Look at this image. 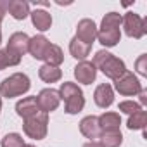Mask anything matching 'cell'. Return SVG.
<instances>
[{
    "label": "cell",
    "mask_w": 147,
    "mask_h": 147,
    "mask_svg": "<svg viewBox=\"0 0 147 147\" xmlns=\"http://www.w3.org/2000/svg\"><path fill=\"white\" fill-rule=\"evenodd\" d=\"M49 47H50V42L43 35H38V36L30 38V49H28V52L35 59H43L45 54H47V50H49Z\"/></svg>",
    "instance_id": "13"
},
{
    "label": "cell",
    "mask_w": 147,
    "mask_h": 147,
    "mask_svg": "<svg viewBox=\"0 0 147 147\" xmlns=\"http://www.w3.org/2000/svg\"><path fill=\"white\" fill-rule=\"evenodd\" d=\"M75 76L80 83H92L97 76V69L94 66V62H88V61H82L76 67H75Z\"/></svg>",
    "instance_id": "10"
},
{
    "label": "cell",
    "mask_w": 147,
    "mask_h": 147,
    "mask_svg": "<svg viewBox=\"0 0 147 147\" xmlns=\"http://www.w3.org/2000/svg\"><path fill=\"white\" fill-rule=\"evenodd\" d=\"M7 5H9V2H0V23L4 19V14L7 12Z\"/></svg>",
    "instance_id": "29"
},
{
    "label": "cell",
    "mask_w": 147,
    "mask_h": 147,
    "mask_svg": "<svg viewBox=\"0 0 147 147\" xmlns=\"http://www.w3.org/2000/svg\"><path fill=\"white\" fill-rule=\"evenodd\" d=\"M24 140L21 135L18 133H7L4 138H2V147H24Z\"/></svg>",
    "instance_id": "25"
},
{
    "label": "cell",
    "mask_w": 147,
    "mask_h": 147,
    "mask_svg": "<svg viewBox=\"0 0 147 147\" xmlns=\"http://www.w3.org/2000/svg\"><path fill=\"white\" fill-rule=\"evenodd\" d=\"M28 49H30V36L26 33L18 31V33H14L9 38V43H7V50L9 52H12V54L21 57V55H24L28 52Z\"/></svg>",
    "instance_id": "9"
},
{
    "label": "cell",
    "mask_w": 147,
    "mask_h": 147,
    "mask_svg": "<svg viewBox=\"0 0 147 147\" xmlns=\"http://www.w3.org/2000/svg\"><path fill=\"white\" fill-rule=\"evenodd\" d=\"M59 95H61V99H64V109L67 114H76L85 106V97H83L82 88L71 82H66L61 85Z\"/></svg>",
    "instance_id": "2"
},
{
    "label": "cell",
    "mask_w": 147,
    "mask_h": 147,
    "mask_svg": "<svg viewBox=\"0 0 147 147\" xmlns=\"http://www.w3.org/2000/svg\"><path fill=\"white\" fill-rule=\"evenodd\" d=\"M119 125H121V118L118 113H104L102 116H99V126H100V133H107V131H119Z\"/></svg>",
    "instance_id": "14"
},
{
    "label": "cell",
    "mask_w": 147,
    "mask_h": 147,
    "mask_svg": "<svg viewBox=\"0 0 147 147\" xmlns=\"http://www.w3.org/2000/svg\"><path fill=\"white\" fill-rule=\"evenodd\" d=\"M114 87L121 95H135V94H138L142 90V85H140L138 78L130 71H125V75L119 76L114 82Z\"/></svg>",
    "instance_id": "6"
},
{
    "label": "cell",
    "mask_w": 147,
    "mask_h": 147,
    "mask_svg": "<svg viewBox=\"0 0 147 147\" xmlns=\"http://www.w3.org/2000/svg\"><path fill=\"white\" fill-rule=\"evenodd\" d=\"M0 109H2V99H0Z\"/></svg>",
    "instance_id": "32"
},
{
    "label": "cell",
    "mask_w": 147,
    "mask_h": 147,
    "mask_svg": "<svg viewBox=\"0 0 147 147\" xmlns=\"http://www.w3.org/2000/svg\"><path fill=\"white\" fill-rule=\"evenodd\" d=\"M47 125H49V114L47 113H38V114L24 119L23 130L30 138L42 140L47 135Z\"/></svg>",
    "instance_id": "4"
},
{
    "label": "cell",
    "mask_w": 147,
    "mask_h": 147,
    "mask_svg": "<svg viewBox=\"0 0 147 147\" xmlns=\"http://www.w3.org/2000/svg\"><path fill=\"white\" fill-rule=\"evenodd\" d=\"M36 100H38L40 111L49 114L50 111H55V109H57V106H59V102H61V95H59V92L54 90V88H43V90L38 94Z\"/></svg>",
    "instance_id": "7"
},
{
    "label": "cell",
    "mask_w": 147,
    "mask_h": 147,
    "mask_svg": "<svg viewBox=\"0 0 147 147\" xmlns=\"http://www.w3.org/2000/svg\"><path fill=\"white\" fill-rule=\"evenodd\" d=\"M38 75H40V78H42L45 83H55V82H59V80H61L62 73H61V69H59V67H55V66L43 64V66L38 69Z\"/></svg>",
    "instance_id": "18"
},
{
    "label": "cell",
    "mask_w": 147,
    "mask_h": 147,
    "mask_svg": "<svg viewBox=\"0 0 147 147\" xmlns=\"http://www.w3.org/2000/svg\"><path fill=\"white\" fill-rule=\"evenodd\" d=\"M138 94H140V102H142V104H145V102H147V92H145V90L142 88V90H140Z\"/></svg>",
    "instance_id": "30"
},
{
    "label": "cell",
    "mask_w": 147,
    "mask_h": 147,
    "mask_svg": "<svg viewBox=\"0 0 147 147\" xmlns=\"http://www.w3.org/2000/svg\"><path fill=\"white\" fill-rule=\"evenodd\" d=\"M7 11L14 19H24L30 14V5L26 2H23V0H12L7 5Z\"/></svg>",
    "instance_id": "19"
},
{
    "label": "cell",
    "mask_w": 147,
    "mask_h": 147,
    "mask_svg": "<svg viewBox=\"0 0 147 147\" xmlns=\"http://www.w3.org/2000/svg\"><path fill=\"white\" fill-rule=\"evenodd\" d=\"M97 38L102 45L114 47L121 38V31L119 30H100V31H97Z\"/></svg>",
    "instance_id": "20"
},
{
    "label": "cell",
    "mask_w": 147,
    "mask_h": 147,
    "mask_svg": "<svg viewBox=\"0 0 147 147\" xmlns=\"http://www.w3.org/2000/svg\"><path fill=\"white\" fill-rule=\"evenodd\" d=\"M31 21L35 24L36 30L40 31H47L50 26H52V16L47 12V11H33L31 12Z\"/></svg>",
    "instance_id": "16"
},
{
    "label": "cell",
    "mask_w": 147,
    "mask_h": 147,
    "mask_svg": "<svg viewBox=\"0 0 147 147\" xmlns=\"http://www.w3.org/2000/svg\"><path fill=\"white\" fill-rule=\"evenodd\" d=\"M16 111H18V114H19L21 118H24V119H28V118H31V116H35V114H38V113H42L36 97H24L23 100H19V102L16 104Z\"/></svg>",
    "instance_id": "11"
},
{
    "label": "cell",
    "mask_w": 147,
    "mask_h": 147,
    "mask_svg": "<svg viewBox=\"0 0 147 147\" xmlns=\"http://www.w3.org/2000/svg\"><path fill=\"white\" fill-rule=\"evenodd\" d=\"M90 49H92V45L83 43V42L78 40L76 36L73 38L71 43H69V52H71V55L75 57V59H80V61H83V59L90 54Z\"/></svg>",
    "instance_id": "17"
},
{
    "label": "cell",
    "mask_w": 147,
    "mask_h": 147,
    "mask_svg": "<svg viewBox=\"0 0 147 147\" xmlns=\"http://www.w3.org/2000/svg\"><path fill=\"white\" fill-rule=\"evenodd\" d=\"M119 111H123V113H126V114H135V113H138V111H142L140 109V106L137 104V102H133V100H125V102H121L119 104Z\"/></svg>",
    "instance_id": "26"
},
{
    "label": "cell",
    "mask_w": 147,
    "mask_h": 147,
    "mask_svg": "<svg viewBox=\"0 0 147 147\" xmlns=\"http://www.w3.org/2000/svg\"><path fill=\"white\" fill-rule=\"evenodd\" d=\"M9 64H7V57H5V50H0V71L5 69Z\"/></svg>",
    "instance_id": "28"
},
{
    "label": "cell",
    "mask_w": 147,
    "mask_h": 147,
    "mask_svg": "<svg viewBox=\"0 0 147 147\" xmlns=\"http://www.w3.org/2000/svg\"><path fill=\"white\" fill-rule=\"evenodd\" d=\"M145 125H147V113L145 111H138V113L131 114L130 119H128V128L130 130H140Z\"/></svg>",
    "instance_id": "24"
},
{
    "label": "cell",
    "mask_w": 147,
    "mask_h": 147,
    "mask_svg": "<svg viewBox=\"0 0 147 147\" xmlns=\"http://www.w3.org/2000/svg\"><path fill=\"white\" fill-rule=\"evenodd\" d=\"M43 61H45L49 66H55V67H57V66L64 61V54H62L61 47H59V45L50 43V47H49V50H47V54H45Z\"/></svg>",
    "instance_id": "21"
},
{
    "label": "cell",
    "mask_w": 147,
    "mask_h": 147,
    "mask_svg": "<svg viewBox=\"0 0 147 147\" xmlns=\"http://www.w3.org/2000/svg\"><path fill=\"white\" fill-rule=\"evenodd\" d=\"M76 38L82 40L83 43L92 45L94 40L97 38V26L92 19H82L76 26Z\"/></svg>",
    "instance_id": "8"
},
{
    "label": "cell",
    "mask_w": 147,
    "mask_h": 147,
    "mask_svg": "<svg viewBox=\"0 0 147 147\" xmlns=\"http://www.w3.org/2000/svg\"><path fill=\"white\" fill-rule=\"evenodd\" d=\"M123 142L121 131H107L100 133V145L102 147H119Z\"/></svg>",
    "instance_id": "22"
},
{
    "label": "cell",
    "mask_w": 147,
    "mask_h": 147,
    "mask_svg": "<svg viewBox=\"0 0 147 147\" xmlns=\"http://www.w3.org/2000/svg\"><path fill=\"white\" fill-rule=\"evenodd\" d=\"M121 24H123V28H125V33L128 35V36H131V38H142L144 35H145V31H147V23H145V19H142L138 14H133V12H128L125 18H123V21H121Z\"/></svg>",
    "instance_id": "5"
},
{
    "label": "cell",
    "mask_w": 147,
    "mask_h": 147,
    "mask_svg": "<svg viewBox=\"0 0 147 147\" xmlns=\"http://www.w3.org/2000/svg\"><path fill=\"white\" fill-rule=\"evenodd\" d=\"M24 147H35V145H24Z\"/></svg>",
    "instance_id": "33"
},
{
    "label": "cell",
    "mask_w": 147,
    "mask_h": 147,
    "mask_svg": "<svg viewBox=\"0 0 147 147\" xmlns=\"http://www.w3.org/2000/svg\"><path fill=\"white\" fill-rule=\"evenodd\" d=\"M30 78L24 75V73H14L9 78H5L2 83H0V95L12 99L18 95H23L30 90Z\"/></svg>",
    "instance_id": "3"
},
{
    "label": "cell",
    "mask_w": 147,
    "mask_h": 147,
    "mask_svg": "<svg viewBox=\"0 0 147 147\" xmlns=\"http://www.w3.org/2000/svg\"><path fill=\"white\" fill-rule=\"evenodd\" d=\"M94 100H95V104H97L99 107H102V109L109 107V106L113 104V100H114V94H113V88H111V85H107V83H102V85H99V87L95 88Z\"/></svg>",
    "instance_id": "12"
},
{
    "label": "cell",
    "mask_w": 147,
    "mask_h": 147,
    "mask_svg": "<svg viewBox=\"0 0 147 147\" xmlns=\"http://www.w3.org/2000/svg\"><path fill=\"white\" fill-rule=\"evenodd\" d=\"M83 147H102V145H100V142H94L92 140V142H87Z\"/></svg>",
    "instance_id": "31"
},
{
    "label": "cell",
    "mask_w": 147,
    "mask_h": 147,
    "mask_svg": "<svg viewBox=\"0 0 147 147\" xmlns=\"http://www.w3.org/2000/svg\"><path fill=\"white\" fill-rule=\"evenodd\" d=\"M80 131L87 138H99L100 137V126L97 116H87L80 121Z\"/></svg>",
    "instance_id": "15"
},
{
    "label": "cell",
    "mask_w": 147,
    "mask_h": 147,
    "mask_svg": "<svg viewBox=\"0 0 147 147\" xmlns=\"http://www.w3.org/2000/svg\"><path fill=\"white\" fill-rule=\"evenodd\" d=\"M94 66L99 67L107 78H111V80H114V82H116L119 76H123L125 71H126L125 62H123L121 59L114 57L113 54L106 52V50H99V52L95 54V57H94Z\"/></svg>",
    "instance_id": "1"
},
{
    "label": "cell",
    "mask_w": 147,
    "mask_h": 147,
    "mask_svg": "<svg viewBox=\"0 0 147 147\" xmlns=\"http://www.w3.org/2000/svg\"><path fill=\"white\" fill-rule=\"evenodd\" d=\"M135 67H137V71L140 73L142 76H145V75H147V55H145V54H144V55H140V57L137 59Z\"/></svg>",
    "instance_id": "27"
},
{
    "label": "cell",
    "mask_w": 147,
    "mask_h": 147,
    "mask_svg": "<svg viewBox=\"0 0 147 147\" xmlns=\"http://www.w3.org/2000/svg\"><path fill=\"white\" fill-rule=\"evenodd\" d=\"M121 21H123V18L118 12H109V14L104 16L102 24H100V30H119Z\"/></svg>",
    "instance_id": "23"
}]
</instances>
